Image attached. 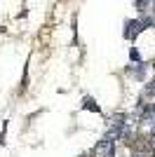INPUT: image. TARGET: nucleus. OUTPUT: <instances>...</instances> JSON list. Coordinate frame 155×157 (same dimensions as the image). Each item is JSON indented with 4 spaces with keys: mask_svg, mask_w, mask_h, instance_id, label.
<instances>
[{
    "mask_svg": "<svg viewBox=\"0 0 155 157\" xmlns=\"http://www.w3.org/2000/svg\"><path fill=\"white\" fill-rule=\"evenodd\" d=\"M94 157H115V141H110V138L103 136V141H99L94 145V150H92Z\"/></svg>",
    "mask_w": 155,
    "mask_h": 157,
    "instance_id": "f257e3e1",
    "label": "nucleus"
},
{
    "mask_svg": "<svg viewBox=\"0 0 155 157\" xmlns=\"http://www.w3.org/2000/svg\"><path fill=\"white\" fill-rule=\"evenodd\" d=\"M139 105H141V108H155V80H150L148 85L143 87Z\"/></svg>",
    "mask_w": 155,
    "mask_h": 157,
    "instance_id": "f03ea898",
    "label": "nucleus"
},
{
    "mask_svg": "<svg viewBox=\"0 0 155 157\" xmlns=\"http://www.w3.org/2000/svg\"><path fill=\"white\" fill-rule=\"evenodd\" d=\"M134 5H136V10H139L141 17H153V12H155V0H136Z\"/></svg>",
    "mask_w": 155,
    "mask_h": 157,
    "instance_id": "7ed1b4c3",
    "label": "nucleus"
},
{
    "mask_svg": "<svg viewBox=\"0 0 155 157\" xmlns=\"http://www.w3.org/2000/svg\"><path fill=\"white\" fill-rule=\"evenodd\" d=\"M85 108H89V110H99L97 105H92V98H85Z\"/></svg>",
    "mask_w": 155,
    "mask_h": 157,
    "instance_id": "20e7f679",
    "label": "nucleus"
}]
</instances>
